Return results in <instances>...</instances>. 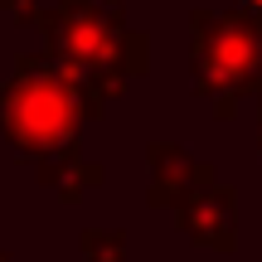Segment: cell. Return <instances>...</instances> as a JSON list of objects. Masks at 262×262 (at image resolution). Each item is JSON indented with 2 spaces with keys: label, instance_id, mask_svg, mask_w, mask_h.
<instances>
[{
  "label": "cell",
  "instance_id": "obj_7",
  "mask_svg": "<svg viewBox=\"0 0 262 262\" xmlns=\"http://www.w3.org/2000/svg\"><path fill=\"white\" fill-rule=\"evenodd\" d=\"M0 262H15V257H10V253H0Z\"/></svg>",
  "mask_w": 262,
  "mask_h": 262
},
{
  "label": "cell",
  "instance_id": "obj_1",
  "mask_svg": "<svg viewBox=\"0 0 262 262\" xmlns=\"http://www.w3.org/2000/svg\"><path fill=\"white\" fill-rule=\"evenodd\" d=\"M39 25L49 29V54L63 63V73L83 88L93 117L107 97L122 93L126 73H141L146 39L122 25V10L112 0H63Z\"/></svg>",
  "mask_w": 262,
  "mask_h": 262
},
{
  "label": "cell",
  "instance_id": "obj_6",
  "mask_svg": "<svg viewBox=\"0 0 262 262\" xmlns=\"http://www.w3.org/2000/svg\"><path fill=\"white\" fill-rule=\"evenodd\" d=\"M83 257L88 262H126V233L122 228H88Z\"/></svg>",
  "mask_w": 262,
  "mask_h": 262
},
{
  "label": "cell",
  "instance_id": "obj_2",
  "mask_svg": "<svg viewBox=\"0 0 262 262\" xmlns=\"http://www.w3.org/2000/svg\"><path fill=\"white\" fill-rule=\"evenodd\" d=\"M93 112L83 88L63 73L54 54L19 58L0 83V136L25 160H54L78 146V126Z\"/></svg>",
  "mask_w": 262,
  "mask_h": 262
},
{
  "label": "cell",
  "instance_id": "obj_5",
  "mask_svg": "<svg viewBox=\"0 0 262 262\" xmlns=\"http://www.w3.org/2000/svg\"><path fill=\"white\" fill-rule=\"evenodd\" d=\"M175 209H180V224H185L199 243H209V248H228L233 243V194H228V189L204 185L189 199H180Z\"/></svg>",
  "mask_w": 262,
  "mask_h": 262
},
{
  "label": "cell",
  "instance_id": "obj_8",
  "mask_svg": "<svg viewBox=\"0 0 262 262\" xmlns=\"http://www.w3.org/2000/svg\"><path fill=\"white\" fill-rule=\"evenodd\" d=\"M248 5H257V10H262V0H248Z\"/></svg>",
  "mask_w": 262,
  "mask_h": 262
},
{
  "label": "cell",
  "instance_id": "obj_3",
  "mask_svg": "<svg viewBox=\"0 0 262 262\" xmlns=\"http://www.w3.org/2000/svg\"><path fill=\"white\" fill-rule=\"evenodd\" d=\"M262 78V25L248 15H194V83L204 97L243 93Z\"/></svg>",
  "mask_w": 262,
  "mask_h": 262
},
{
  "label": "cell",
  "instance_id": "obj_4",
  "mask_svg": "<svg viewBox=\"0 0 262 262\" xmlns=\"http://www.w3.org/2000/svg\"><path fill=\"white\" fill-rule=\"evenodd\" d=\"M214 185V170L199 165V160H189L180 146H150V199L156 204H180V199H189L194 189Z\"/></svg>",
  "mask_w": 262,
  "mask_h": 262
}]
</instances>
